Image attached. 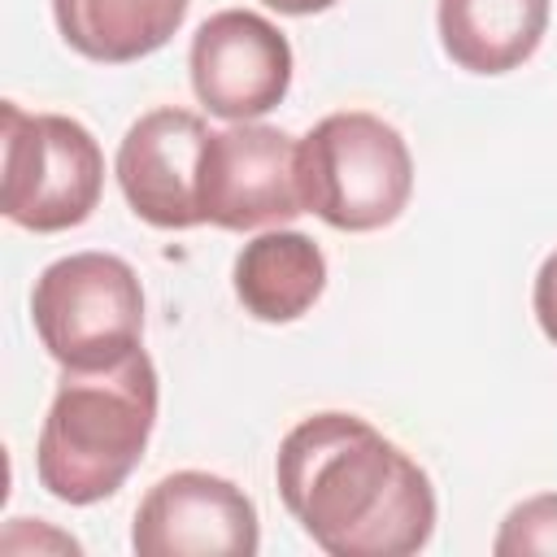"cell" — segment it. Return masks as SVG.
<instances>
[{"label":"cell","mask_w":557,"mask_h":557,"mask_svg":"<svg viewBox=\"0 0 557 557\" xmlns=\"http://www.w3.org/2000/svg\"><path fill=\"white\" fill-rule=\"evenodd\" d=\"M287 513L331 557H409L435 531L426 470L357 413L296 422L274 457Z\"/></svg>","instance_id":"1"},{"label":"cell","mask_w":557,"mask_h":557,"mask_svg":"<svg viewBox=\"0 0 557 557\" xmlns=\"http://www.w3.org/2000/svg\"><path fill=\"white\" fill-rule=\"evenodd\" d=\"M157 426V366L131 348L113 366L65 370L39 426L35 474L65 505L113 496L139 466Z\"/></svg>","instance_id":"2"},{"label":"cell","mask_w":557,"mask_h":557,"mask_svg":"<svg viewBox=\"0 0 557 557\" xmlns=\"http://www.w3.org/2000/svg\"><path fill=\"white\" fill-rule=\"evenodd\" d=\"M305 213L326 226L366 235L392 226L413 191V157L405 135L361 109L326 113L296 148Z\"/></svg>","instance_id":"3"},{"label":"cell","mask_w":557,"mask_h":557,"mask_svg":"<svg viewBox=\"0 0 557 557\" xmlns=\"http://www.w3.org/2000/svg\"><path fill=\"white\" fill-rule=\"evenodd\" d=\"M30 322L44 352L65 370L122 361L144 335V287L113 252H70L35 278Z\"/></svg>","instance_id":"4"},{"label":"cell","mask_w":557,"mask_h":557,"mask_svg":"<svg viewBox=\"0 0 557 557\" xmlns=\"http://www.w3.org/2000/svg\"><path fill=\"white\" fill-rule=\"evenodd\" d=\"M4 191L0 209L13 226L52 235L91 218L104 187V152L96 135L65 113H26L4 100Z\"/></svg>","instance_id":"5"},{"label":"cell","mask_w":557,"mask_h":557,"mask_svg":"<svg viewBox=\"0 0 557 557\" xmlns=\"http://www.w3.org/2000/svg\"><path fill=\"white\" fill-rule=\"evenodd\" d=\"M296 148L300 139L261 122L209 131L196 183L205 222L218 231H261L305 213Z\"/></svg>","instance_id":"6"},{"label":"cell","mask_w":557,"mask_h":557,"mask_svg":"<svg viewBox=\"0 0 557 557\" xmlns=\"http://www.w3.org/2000/svg\"><path fill=\"white\" fill-rule=\"evenodd\" d=\"M131 548L139 557H252L261 548L257 505L222 474L174 470L139 500Z\"/></svg>","instance_id":"7"},{"label":"cell","mask_w":557,"mask_h":557,"mask_svg":"<svg viewBox=\"0 0 557 557\" xmlns=\"http://www.w3.org/2000/svg\"><path fill=\"white\" fill-rule=\"evenodd\" d=\"M191 91L226 122H257L283 104L292 87L287 35L248 9H222L191 35Z\"/></svg>","instance_id":"8"},{"label":"cell","mask_w":557,"mask_h":557,"mask_svg":"<svg viewBox=\"0 0 557 557\" xmlns=\"http://www.w3.org/2000/svg\"><path fill=\"white\" fill-rule=\"evenodd\" d=\"M205 139V117L174 104L131 122V131L117 144L113 174L135 218H144L157 231H191L205 222L196 196Z\"/></svg>","instance_id":"9"},{"label":"cell","mask_w":557,"mask_h":557,"mask_svg":"<svg viewBox=\"0 0 557 557\" xmlns=\"http://www.w3.org/2000/svg\"><path fill=\"white\" fill-rule=\"evenodd\" d=\"M553 0H440V44L470 74H509L535 57Z\"/></svg>","instance_id":"10"},{"label":"cell","mask_w":557,"mask_h":557,"mask_svg":"<svg viewBox=\"0 0 557 557\" xmlns=\"http://www.w3.org/2000/svg\"><path fill=\"white\" fill-rule=\"evenodd\" d=\"M326 287V257L300 231H265L235 257V296L257 322L305 318Z\"/></svg>","instance_id":"11"},{"label":"cell","mask_w":557,"mask_h":557,"mask_svg":"<svg viewBox=\"0 0 557 557\" xmlns=\"http://www.w3.org/2000/svg\"><path fill=\"white\" fill-rule=\"evenodd\" d=\"M191 0H52L61 39L104 65L139 61L170 44Z\"/></svg>","instance_id":"12"},{"label":"cell","mask_w":557,"mask_h":557,"mask_svg":"<svg viewBox=\"0 0 557 557\" xmlns=\"http://www.w3.org/2000/svg\"><path fill=\"white\" fill-rule=\"evenodd\" d=\"M496 557H527V553H557V492H540L513 505L492 540Z\"/></svg>","instance_id":"13"},{"label":"cell","mask_w":557,"mask_h":557,"mask_svg":"<svg viewBox=\"0 0 557 557\" xmlns=\"http://www.w3.org/2000/svg\"><path fill=\"white\" fill-rule=\"evenodd\" d=\"M531 309H535L540 331L557 344V252H548V257H544V265H540V274H535Z\"/></svg>","instance_id":"14"},{"label":"cell","mask_w":557,"mask_h":557,"mask_svg":"<svg viewBox=\"0 0 557 557\" xmlns=\"http://www.w3.org/2000/svg\"><path fill=\"white\" fill-rule=\"evenodd\" d=\"M261 4L287 13V17H309V13H322V9H331V4H339V0H261Z\"/></svg>","instance_id":"15"}]
</instances>
